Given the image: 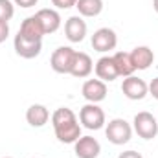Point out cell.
<instances>
[{
	"label": "cell",
	"instance_id": "cell-20",
	"mask_svg": "<svg viewBox=\"0 0 158 158\" xmlns=\"http://www.w3.org/2000/svg\"><path fill=\"white\" fill-rule=\"evenodd\" d=\"M15 15V4L11 0H0V20L9 22Z\"/></svg>",
	"mask_w": 158,
	"mask_h": 158
},
{
	"label": "cell",
	"instance_id": "cell-21",
	"mask_svg": "<svg viewBox=\"0 0 158 158\" xmlns=\"http://www.w3.org/2000/svg\"><path fill=\"white\" fill-rule=\"evenodd\" d=\"M52 4L57 9H70V7H76L77 0H52Z\"/></svg>",
	"mask_w": 158,
	"mask_h": 158
},
{
	"label": "cell",
	"instance_id": "cell-8",
	"mask_svg": "<svg viewBox=\"0 0 158 158\" xmlns=\"http://www.w3.org/2000/svg\"><path fill=\"white\" fill-rule=\"evenodd\" d=\"M13 48H15V53L19 57H22V59H35L42 52V40H28L17 33L15 39H13Z\"/></svg>",
	"mask_w": 158,
	"mask_h": 158
},
{
	"label": "cell",
	"instance_id": "cell-5",
	"mask_svg": "<svg viewBox=\"0 0 158 158\" xmlns=\"http://www.w3.org/2000/svg\"><path fill=\"white\" fill-rule=\"evenodd\" d=\"M132 131L143 140H153L158 134V121L151 112L142 110L132 119Z\"/></svg>",
	"mask_w": 158,
	"mask_h": 158
},
{
	"label": "cell",
	"instance_id": "cell-26",
	"mask_svg": "<svg viewBox=\"0 0 158 158\" xmlns=\"http://www.w3.org/2000/svg\"><path fill=\"white\" fill-rule=\"evenodd\" d=\"M153 9L158 13V0H153Z\"/></svg>",
	"mask_w": 158,
	"mask_h": 158
},
{
	"label": "cell",
	"instance_id": "cell-9",
	"mask_svg": "<svg viewBox=\"0 0 158 158\" xmlns=\"http://www.w3.org/2000/svg\"><path fill=\"white\" fill-rule=\"evenodd\" d=\"M81 94L88 103H101L107 98V83L101 79H86L83 83Z\"/></svg>",
	"mask_w": 158,
	"mask_h": 158
},
{
	"label": "cell",
	"instance_id": "cell-2",
	"mask_svg": "<svg viewBox=\"0 0 158 158\" xmlns=\"http://www.w3.org/2000/svg\"><path fill=\"white\" fill-rule=\"evenodd\" d=\"M105 136L114 145H125L132 138V125L123 118L110 119L105 127Z\"/></svg>",
	"mask_w": 158,
	"mask_h": 158
},
{
	"label": "cell",
	"instance_id": "cell-17",
	"mask_svg": "<svg viewBox=\"0 0 158 158\" xmlns=\"http://www.w3.org/2000/svg\"><path fill=\"white\" fill-rule=\"evenodd\" d=\"M50 119V110L40 105V103H33L28 110H26V121L31 125V127H44Z\"/></svg>",
	"mask_w": 158,
	"mask_h": 158
},
{
	"label": "cell",
	"instance_id": "cell-3",
	"mask_svg": "<svg viewBox=\"0 0 158 158\" xmlns=\"http://www.w3.org/2000/svg\"><path fill=\"white\" fill-rule=\"evenodd\" d=\"M79 121L88 131H99L105 127V112L98 103H86L79 110Z\"/></svg>",
	"mask_w": 158,
	"mask_h": 158
},
{
	"label": "cell",
	"instance_id": "cell-16",
	"mask_svg": "<svg viewBox=\"0 0 158 158\" xmlns=\"http://www.w3.org/2000/svg\"><path fill=\"white\" fill-rule=\"evenodd\" d=\"M94 70V63H92V57L85 52H77L76 53V61H74V66H72V72L70 76L79 79H85L88 77Z\"/></svg>",
	"mask_w": 158,
	"mask_h": 158
},
{
	"label": "cell",
	"instance_id": "cell-25",
	"mask_svg": "<svg viewBox=\"0 0 158 158\" xmlns=\"http://www.w3.org/2000/svg\"><path fill=\"white\" fill-rule=\"evenodd\" d=\"M118 158H143L138 151H123V153H119Z\"/></svg>",
	"mask_w": 158,
	"mask_h": 158
},
{
	"label": "cell",
	"instance_id": "cell-1",
	"mask_svg": "<svg viewBox=\"0 0 158 158\" xmlns=\"http://www.w3.org/2000/svg\"><path fill=\"white\" fill-rule=\"evenodd\" d=\"M52 125L55 138L61 143H76L81 138V123L72 109L59 107L52 114Z\"/></svg>",
	"mask_w": 158,
	"mask_h": 158
},
{
	"label": "cell",
	"instance_id": "cell-24",
	"mask_svg": "<svg viewBox=\"0 0 158 158\" xmlns=\"http://www.w3.org/2000/svg\"><path fill=\"white\" fill-rule=\"evenodd\" d=\"M149 94H151L155 99H158V77H155L149 83Z\"/></svg>",
	"mask_w": 158,
	"mask_h": 158
},
{
	"label": "cell",
	"instance_id": "cell-22",
	"mask_svg": "<svg viewBox=\"0 0 158 158\" xmlns=\"http://www.w3.org/2000/svg\"><path fill=\"white\" fill-rule=\"evenodd\" d=\"M9 37V24L0 20V44L6 42V39Z\"/></svg>",
	"mask_w": 158,
	"mask_h": 158
},
{
	"label": "cell",
	"instance_id": "cell-7",
	"mask_svg": "<svg viewBox=\"0 0 158 158\" xmlns=\"http://www.w3.org/2000/svg\"><path fill=\"white\" fill-rule=\"evenodd\" d=\"M121 92L127 99H132V101H140L143 99L147 94H149V85L143 81V79L136 77L134 74L129 76V77L123 79L121 83Z\"/></svg>",
	"mask_w": 158,
	"mask_h": 158
},
{
	"label": "cell",
	"instance_id": "cell-12",
	"mask_svg": "<svg viewBox=\"0 0 158 158\" xmlns=\"http://www.w3.org/2000/svg\"><path fill=\"white\" fill-rule=\"evenodd\" d=\"M94 70H96L98 79H101L103 83H110V81H114V79L119 77L118 68H116V64H114L112 55H103V57H99L98 63H96V66H94Z\"/></svg>",
	"mask_w": 158,
	"mask_h": 158
},
{
	"label": "cell",
	"instance_id": "cell-14",
	"mask_svg": "<svg viewBox=\"0 0 158 158\" xmlns=\"http://www.w3.org/2000/svg\"><path fill=\"white\" fill-rule=\"evenodd\" d=\"M35 17L40 20V24H42L46 35L55 33V31L61 28V15H59V11H55V9H50V7L39 9V11L35 13Z\"/></svg>",
	"mask_w": 158,
	"mask_h": 158
},
{
	"label": "cell",
	"instance_id": "cell-19",
	"mask_svg": "<svg viewBox=\"0 0 158 158\" xmlns=\"http://www.w3.org/2000/svg\"><path fill=\"white\" fill-rule=\"evenodd\" d=\"M76 7L83 19H94L103 11V0H77Z\"/></svg>",
	"mask_w": 158,
	"mask_h": 158
},
{
	"label": "cell",
	"instance_id": "cell-11",
	"mask_svg": "<svg viewBox=\"0 0 158 158\" xmlns=\"http://www.w3.org/2000/svg\"><path fill=\"white\" fill-rule=\"evenodd\" d=\"M74 153L77 158H98L101 153V145L94 136H81L74 143Z\"/></svg>",
	"mask_w": 158,
	"mask_h": 158
},
{
	"label": "cell",
	"instance_id": "cell-15",
	"mask_svg": "<svg viewBox=\"0 0 158 158\" xmlns=\"http://www.w3.org/2000/svg\"><path fill=\"white\" fill-rule=\"evenodd\" d=\"M131 59L136 70H147L155 63V52L149 46H136L131 52Z\"/></svg>",
	"mask_w": 158,
	"mask_h": 158
},
{
	"label": "cell",
	"instance_id": "cell-10",
	"mask_svg": "<svg viewBox=\"0 0 158 158\" xmlns=\"http://www.w3.org/2000/svg\"><path fill=\"white\" fill-rule=\"evenodd\" d=\"M86 22L81 15H74L64 22V35L70 42H83L86 37Z\"/></svg>",
	"mask_w": 158,
	"mask_h": 158
},
{
	"label": "cell",
	"instance_id": "cell-23",
	"mask_svg": "<svg viewBox=\"0 0 158 158\" xmlns=\"http://www.w3.org/2000/svg\"><path fill=\"white\" fill-rule=\"evenodd\" d=\"M37 2H39V0H13V4H15V6H19V7H24V9L37 6Z\"/></svg>",
	"mask_w": 158,
	"mask_h": 158
},
{
	"label": "cell",
	"instance_id": "cell-13",
	"mask_svg": "<svg viewBox=\"0 0 158 158\" xmlns=\"http://www.w3.org/2000/svg\"><path fill=\"white\" fill-rule=\"evenodd\" d=\"M19 35L24 37V39H28V40H42V37L46 33H44V28H42L40 20L35 15H31V17H28V19L22 20L20 30H19Z\"/></svg>",
	"mask_w": 158,
	"mask_h": 158
},
{
	"label": "cell",
	"instance_id": "cell-18",
	"mask_svg": "<svg viewBox=\"0 0 158 158\" xmlns=\"http://www.w3.org/2000/svg\"><path fill=\"white\" fill-rule=\"evenodd\" d=\"M112 59H114V64L118 68L119 77H129L136 72V68L132 64V59H131V52H116L112 55Z\"/></svg>",
	"mask_w": 158,
	"mask_h": 158
},
{
	"label": "cell",
	"instance_id": "cell-4",
	"mask_svg": "<svg viewBox=\"0 0 158 158\" xmlns=\"http://www.w3.org/2000/svg\"><path fill=\"white\" fill-rule=\"evenodd\" d=\"M76 50L70 46H59L57 50H53L52 57H50V66L53 72L57 74H70L74 61H76Z\"/></svg>",
	"mask_w": 158,
	"mask_h": 158
},
{
	"label": "cell",
	"instance_id": "cell-27",
	"mask_svg": "<svg viewBox=\"0 0 158 158\" xmlns=\"http://www.w3.org/2000/svg\"><path fill=\"white\" fill-rule=\"evenodd\" d=\"M4 158H13V156H4Z\"/></svg>",
	"mask_w": 158,
	"mask_h": 158
},
{
	"label": "cell",
	"instance_id": "cell-6",
	"mask_svg": "<svg viewBox=\"0 0 158 158\" xmlns=\"http://www.w3.org/2000/svg\"><path fill=\"white\" fill-rule=\"evenodd\" d=\"M90 42H92V48L96 52L107 53V52H110L118 46V35L112 28H99V30L94 31Z\"/></svg>",
	"mask_w": 158,
	"mask_h": 158
}]
</instances>
